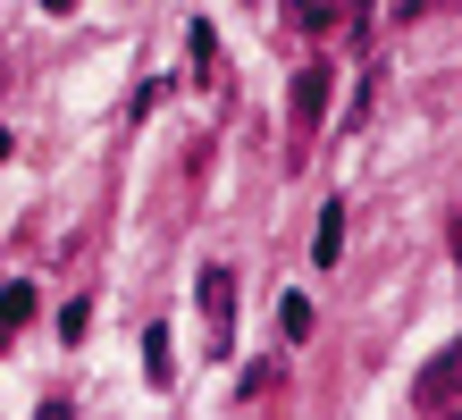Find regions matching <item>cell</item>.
Listing matches in <instances>:
<instances>
[{"instance_id": "6da1fadb", "label": "cell", "mask_w": 462, "mask_h": 420, "mask_svg": "<svg viewBox=\"0 0 462 420\" xmlns=\"http://www.w3.org/2000/svg\"><path fill=\"white\" fill-rule=\"evenodd\" d=\"M328 93H337L328 68H303V76H294V135H311L319 118H328Z\"/></svg>"}, {"instance_id": "7a4b0ae2", "label": "cell", "mask_w": 462, "mask_h": 420, "mask_svg": "<svg viewBox=\"0 0 462 420\" xmlns=\"http://www.w3.org/2000/svg\"><path fill=\"white\" fill-rule=\"evenodd\" d=\"M202 320H210V345H227V328H236V277L227 269H202Z\"/></svg>"}, {"instance_id": "3957f363", "label": "cell", "mask_w": 462, "mask_h": 420, "mask_svg": "<svg viewBox=\"0 0 462 420\" xmlns=\"http://www.w3.org/2000/svg\"><path fill=\"white\" fill-rule=\"evenodd\" d=\"M454 387H462V345H446V353H438V361H429V370H420L412 404H420V412H438V404L454 396Z\"/></svg>"}, {"instance_id": "277c9868", "label": "cell", "mask_w": 462, "mask_h": 420, "mask_svg": "<svg viewBox=\"0 0 462 420\" xmlns=\"http://www.w3.org/2000/svg\"><path fill=\"white\" fill-rule=\"evenodd\" d=\"M337 252H345V210L328 202V210H319V236H311V261H319V269H337Z\"/></svg>"}, {"instance_id": "5b68a950", "label": "cell", "mask_w": 462, "mask_h": 420, "mask_svg": "<svg viewBox=\"0 0 462 420\" xmlns=\"http://www.w3.org/2000/svg\"><path fill=\"white\" fill-rule=\"evenodd\" d=\"M278 336H286V345H303V336H311V294H286L278 303Z\"/></svg>"}, {"instance_id": "8992f818", "label": "cell", "mask_w": 462, "mask_h": 420, "mask_svg": "<svg viewBox=\"0 0 462 420\" xmlns=\"http://www.w3.org/2000/svg\"><path fill=\"white\" fill-rule=\"evenodd\" d=\"M25 320H34V286L17 277V286H0V328H25Z\"/></svg>"}, {"instance_id": "52a82bcc", "label": "cell", "mask_w": 462, "mask_h": 420, "mask_svg": "<svg viewBox=\"0 0 462 420\" xmlns=\"http://www.w3.org/2000/svg\"><path fill=\"white\" fill-rule=\"evenodd\" d=\"M143 353H152V361H143V370H152L160 387H169V328H152V336H143Z\"/></svg>"}, {"instance_id": "ba28073f", "label": "cell", "mask_w": 462, "mask_h": 420, "mask_svg": "<svg viewBox=\"0 0 462 420\" xmlns=\"http://www.w3.org/2000/svg\"><path fill=\"white\" fill-rule=\"evenodd\" d=\"M9 152H17V144H9V126H0V168H9Z\"/></svg>"}, {"instance_id": "9c48e42d", "label": "cell", "mask_w": 462, "mask_h": 420, "mask_svg": "<svg viewBox=\"0 0 462 420\" xmlns=\"http://www.w3.org/2000/svg\"><path fill=\"white\" fill-rule=\"evenodd\" d=\"M42 9H51V17H68V9H76V0H42Z\"/></svg>"}, {"instance_id": "30bf717a", "label": "cell", "mask_w": 462, "mask_h": 420, "mask_svg": "<svg viewBox=\"0 0 462 420\" xmlns=\"http://www.w3.org/2000/svg\"><path fill=\"white\" fill-rule=\"evenodd\" d=\"M454 261H462V228H454Z\"/></svg>"}, {"instance_id": "8fae6325", "label": "cell", "mask_w": 462, "mask_h": 420, "mask_svg": "<svg viewBox=\"0 0 462 420\" xmlns=\"http://www.w3.org/2000/svg\"><path fill=\"white\" fill-rule=\"evenodd\" d=\"M0 345H9V328H0Z\"/></svg>"}]
</instances>
